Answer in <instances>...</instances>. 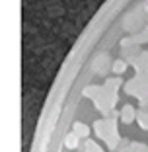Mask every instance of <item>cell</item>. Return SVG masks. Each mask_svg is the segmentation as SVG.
I'll use <instances>...</instances> for the list:
<instances>
[{
  "instance_id": "7a4b0ae2",
  "label": "cell",
  "mask_w": 148,
  "mask_h": 152,
  "mask_svg": "<svg viewBox=\"0 0 148 152\" xmlns=\"http://www.w3.org/2000/svg\"><path fill=\"white\" fill-rule=\"evenodd\" d=\"M72 133L76 134V137H88V134H90V129H88L84 123H74V127H72Z\"/></svg>"
},
{
  "instance_id": "6da1fadb",
  "label": "cell",
  "mask_w": 148,
  "mask_h": 152,
  "mask_svg": "<svg viewBox=\"0 0 148 152\" xmlns=\"http://www.w3.org/2000/svg\"><path fill=\"white\" fill-rule=\"evenodd\" d=\"M135 117H136V111H135L133 105H125V107H123V111H121V121L123 123H131Z\"/></svg>"
},
{
  "instance_id": "3957f363",
  "label": "cell",
  "mask_w": 148,
  "mask_h": 152,
  "mask_svg": "<svg viewBox=\"0 0 148 152\" xmlns=\"http://www.w3.org/2000/svg\"><path fill=\"white\" fill-rule=\"evenodd\" d=\"M84 152H103V150L94 142V140H86V144H84Z\"/></svg>"
},
{
  "instance_id": "5b68a950",
  "label": "cell",
  "mask_w": 148,
  "mask_h": 152,
  "mask_svg": "<svg viewBox=\"0 0 148 152\" xmlns=\"http://www.w3.org/2000/svg\"><path fill=\"white\" fill-rule=\"evenodd\" d=\"M113 70H115L117 74H119V72H123V70H125V63H123V61H117V63L113 64Z\"/></svg>"
},
{
  "instance_id": "277c9868",
  "label": "cell",
  "mask_w": 148,
  "mask_h": 152,
  "mask_svg": "<svg viewBox=\"0 0 148 152\" xmlns=\"http://www.w3.org/2000/svg\"><path fill=\"white\" fill-rule=\"evenodd\" d=\"M76 144H78V137L74 133L68 134V137H66V146L68 148H76Z\"/></svg>"
}]
</instances>
